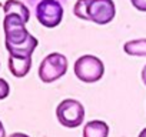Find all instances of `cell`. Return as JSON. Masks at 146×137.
Segmentation results:
<instances>
[{
	"label": "cell",
	"instance_id": "4fadbf2b",
	"mask_svg": "<svg viewBox=\"0 0 146 137\" xmlns=\"http://www.w3.org/2000/svg\"><path fill=\"white\" fill-rule=\"evenodd\" d=\"M142 80H143V84L146 86V64H145V67L142 68Z\"/></svg>",
	"mask_w": 146,
	"mask_h": 137
},
{
	"label": "cell",
	"instance_id": "5bb4252c",
	"mask_svg": "<svg viewBox=\"0 0 146 137\" xmlns=\"http://www.w3.org/2000/svg\"><path fill=\"white\" fill-rule=\"evenodd\" d=\"M0 137H6V130H5L2 121H0Z\"/></svg>",
	"mask_w": 146,
	"mask_h": 137
},
{
	"label": "cell",
	"instance_id": "30bf717a",
	"mask_svg": "<svg viewBox=\"0 0 146 137\" xmlns=\"http://www.w3.org/2000/svg\"><path fill=\"white\" fill-rule=\"evenodd\" d=\"M123 50L129 56L146 57V39H136V40L126 41L123 46Z\"/></svg>",
	"mask_w": 146,
	"mask_h": 137
},
{
	"label": "cell",
	"instance_id": "3957f363",
	"mask_svg": "<svg viewBox=\"0 0 146 137\" xmlns=\"http://www.w3.org/2000/svg\"><path fill=\"white\" fill-rule=\"evenodd\" d=\"M105 66L102 60L92 54H85L75 61V74L83 83H96L103 77Z\"/></svg>",
	"mask_w": 146,
	"mask_h": 137
},
{
	"label": "cell",
	"instance_id": "9a60e30c",
	"mask_svg": "<svg viewBox=\"0 0 146 137\" xmlns=\"http://www.w3.org/2000/svg\"><path fill=\"white\" fill-rule=\"evenodd\" d=\"M9 137H29V136L25 134V133H13V134H10Z\"/></svg>",
	"mask_w": 146,
	"mask_h": 137
},
{
	"label": "cell",
	"instance_id": "6da1fadb",
	"mask_svg": "<svg viewBox=\"0 0 146 137\" xmlns=\"http://www.w3.org/2000/svg\"><path fill=\"white\" fill-rule=\"evenodd\" d=\"M5 43L10 56L32 57L39 41L26 29V22L15 13H6L3 20Z\"/></svg>",
	"mask_w": 146,
	"mask_h": 137
},
{
	"label": "cell",
	"instance_id": "8992f818",
	"mask_svg": "<svg viewBox=\"0 0 146 137\" xmlns=\"http://www.w3.org/2000/svg\"><path fill=\"white\" fill-rule=\"evenodd\" d=\"M36 19L44 27H56L63 19V7L57 0H42L36 6Z\"/></svg>",
	"mask_w": 146,
	"mask_h": 137
},
{
	"label": "cell",
	"instance_id": "ba28073f",
	"mask_svg": "<svg viewBox=\"0 0 146 137\" xmlns=\"http://www.w3.org/2000/svg\"><path fill=\"white\" fill-rule=\"evenodd\" d=\"M109 126L102 120H92L83 128V137H108Z\"/></svg>",
	"mask_w": 146,
	"mask_h": 137
},
{
	"label": "cell",
	"instance_id": "7a4b0ae2",
	"mask_svg": "<svg viewBox=\"0 0 146 137\" xmlns=\"http://www.w3.org/2000/svg\"><path fill=\"white\" fill-rule=\"evenodd\" d=\"M73 13L82 20L108 24L115 19L116 7L113 0H78Z\"/></svg>",
	"mask_w": 146,
	"mask_h": 137
},
{
	"label": "cell",
	"instance_id": "7c38bea8",
	"mask_svg": "<svg viewBox=\"0 0 146 137\" xmlns=\"http://www.w3.org/2000/svg\"><path fill=\"white\" fill-rule=\"evenodd\" d=\"M132 6L139 12H146V0H130Z\"/></svg>",
	"mask_w": 146,
	"mask_h": 137
},
{
	"label": "cell",
	"instance_id": "9c48e42d",
	"mask_svg": "<svg viewBox=\"0 0 146 137\" xmlns=\"http://www.w3.org/2000/svg\"><path fill=\"white\" fill-rule=\"evenodd\" d=\"M3 12H5V14H6V13L19 14L26 23H27L29 19H30V10H29V7H27L25 3L17 2V0H7V2L5 3V6H3Z\"/></svg>",
	"mask_w": 146,
	"mask_h": 137
},
{
	"label": "cell",
	"instance_id": "2e32d148",
	"mask_svg": "<svg viewBox=\"0 0 146 137\" xmlns=\"http://www.w3.org/2000/svg\"><path fill=\"white\" fill-rule=\"evenodd\" d=\"M137 137H146V128H143L140 133H139V136Z\"/></svg>",
	"mask_w": 146,
	"mask_h": 137
},
{
	"label": "cell",
	"instance_id": "8fae6325",
	"mask_svg": "<svg viewBox=\"0 0 146 137\" xmlns=\"http://www.w3.org/2000/svg\"><path fill=\"white\" fill-rule=\"evenodd\" d=\"M10 94V86L5 79H0V100H5Z\"/></svg>",
	"mask_w": 146,
	"mask_h": 137
},
{
	"label": "cell",
	"instance_id": "5b68a950",
	"mask_svg": "<svg viewBox=\"0 0 146 137\" xmlns=\"http://www.w3.org/2000/svg\"><path fill=\"white\" fill-rule=\"evenodd\" d=\"M67 72V59L62 53L47 54L39 66V77L43 83H53Z\"/></svg>",
	"mask_w": 146,
	"mask_h": 137
},
{
	"label": "cell",
	"instance_id": "52a82bcc",
	"mask_svg": "<svg viewBox=\"0 0 146 137\" xmlns=\"http://www.w3.org/2000/svg\"><path fill=\"white\" fill-rule=\"evenodd\" d=\"M32 67V57L10 56L9 54V70L15 77H25Z\"/></svg>",
	"mask_w": 146,
	"mask_h": 137
},
{
	"label": "cell",
	"instance_id": "277c9868",
	"mask_svg": "<svg viewBox=\"0 0 146 137\" xmlns=\"http://www.w3.org/2000/svg\"><path fill=\"white\" fill-rule=\"evenodd\" d=\"M56 117L59 123L67 128L79 127L85 120V107L75 99H64L56 109Z\"/></svg>",
	"mask_w": 146,
	"mask_h": 137
}]
</instances>
